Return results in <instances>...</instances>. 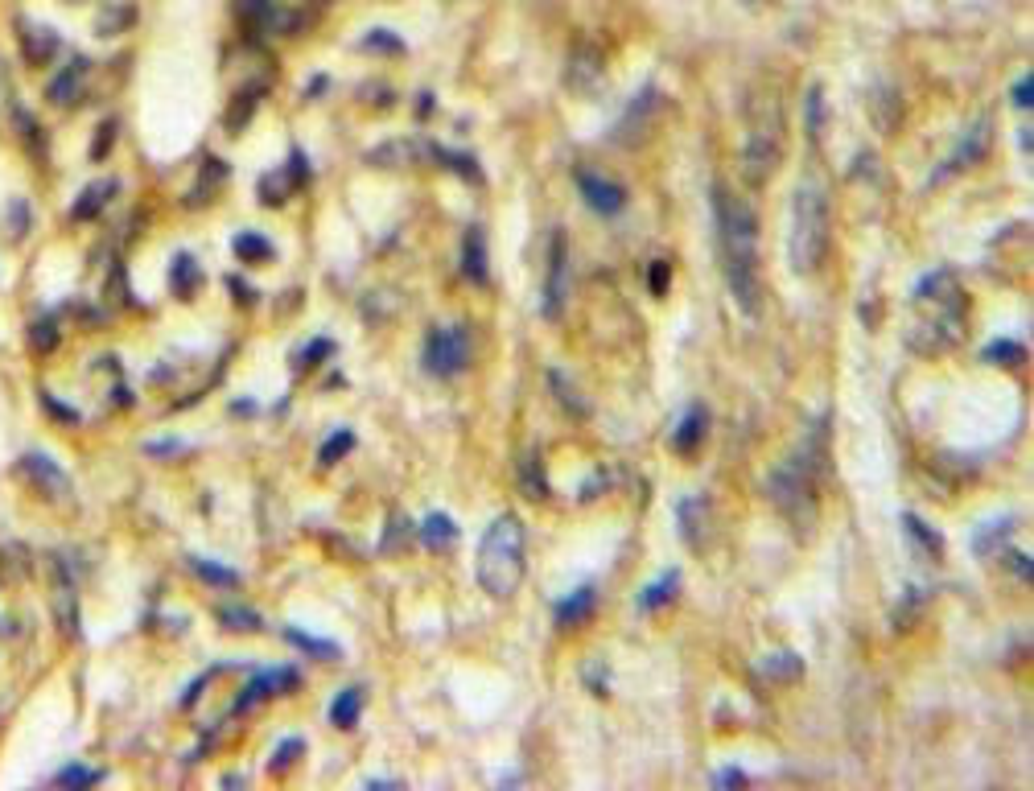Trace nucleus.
Wrapping results in <instances>:
<instances>
[{"mask_svg": "<svg viewBox=\"0 0 1034 791\" xmlns=\"http://www.w3.org/2000/svg\"><path fill=\"white\" fill-rule=\"evenodd\" d=\"M577 186H581L585 202H590L598 215H618V211L627 206V190L618 186V182H606V178H598V174H581Z\"/></svg>", "mask_w": 1034, "mask_h": 791, "instance_id": "nucleus-13", "label": "nucleus"}, {"mask_svg": "<svg viewBox=\"0 0 1034 791\" xmlns=\"http://www.w3.org/2000/svg\"><path fill=\"white\" fill-rule=\"evenodd\" d=\"M915 301L919 305H936V309H960V301H964L960 277L952 268L927 272V277H919V285H915Z\"/></svg>", "mask_w": 1034, "mask_h": 791, "instance_id": "nucleus-11", "label": "nucleus"}, {"mask_svg": "<svg viewBox=\"0 0 1034 791\" xmlns=\"http://www.w3.org/2000/svg\"><path fill=\"white\" fill-rule=\"evenodd\" d=\"M54 50H58V38H54L50 29H38V42H33L29 33H25V58H29L33 66H42V62H46Z\"/></svg>", "mask_w": 1034, "mask_h": 791, "instance_id": "nucleus-33", "label": "nucleus"}, {"mask_svg": "<svg viewBox=\"0 0 1034 791\" xmlns=\"http://www.w3.org/2000/svg\"><path fill=\"white\" fill-rule=\"evenodd\" d=\"M219 623H223L227 631H260V627H264L260 614H256V610H244V606H223V610H219Z\"/></svg>", "mask_w": 1034, "mask_h": 791, "instance_id": "nucleus-30", "label": "nucleus"}, {"mask_svg": "<svg viewBox=\"0 0 1034 791\" xmlns=\"http://www.w3.org/2000/svg\"><path fill=\"white\" fill-rule=\"evenodd\" d=\"M903 524H907V532H911L919 544H927V548H932V553H940V548H944V544H940V536H936L932 528H923V520H919V515H903Z\"/></svg>", "mask_w": 1034, "mask_h": 791, "instance_id": "nucleus-41", "label": "nucleus"}, {"mask_svg": "<svg viewBox=\"0 0 1034 791\" xmlns=\"http://www.w3.org/2000/svg\"><path fill=\"white\" fill-rule=\"evenodd\" d=\"M829 252V186L820 174H804L791 190V215H787V260L791 272L812 277Z\"/></svg>", "mask_w": 1034, "mask_h": 791, "instance_id": "nucleus-3", "label": "nucleus"}, {"mask_svg": "<svg viewBox=\"0 0 1034 791\" xmlns=\"http://www.w3.org/2000/svg\"><path fill=\"white\" fill-rule=\"evenodd\" d=\"M99 779H103V775H99V771H87V767H66V771L54 775L58 787H95Z\"/></svg>", "mask_w": 1034, "mask_h": 791, "instance_id": "nucleus-35", "label": "nucleus"}, {"mask_svg": "<svg viewBox=\"0 0 1034 791\" xmlns=\"http://www.w3.org/2000/svg\"><path fill=\"white\" fill-rule=\"evenodd\" d=\"M470 363V334L466 326H433L425 334V371L437 380H450Z\"/></svg>", "mask_w": 1034, "mask_h": 791, "instance_id": "nucleus-6", "label": "nucleus"}, {"mask_svg": "<svg viewBox=\"0 0 1034 791\" xmlns=\"http://www.w3.org/2000/svg\"><path fill=\"white\" fill-rule=\"evenodd\" d=\"M1014 524V515H1006V520H997V524H985V532H977V540H973V548H977V557H989V548L997 553V548L1006 544V536L1014 532L1010 528Z\"/></svg>", "mask_w": 1034, "mask_h": 791, "instance_id": "nucleus-28", "label": "nucleus"}, {"mask_svg": "<svg viewBox=\"0 0 1034 791\" xmlns=\"http://www.w3.org/2000/svg\"><path fill=\"white\" fill-rule=\"evenodd\" d=\"M235 256L244 264H256V260L272 256V244H268V239H260V235H252V231H244V235H235Z\"/></svg>", "mask_w": 1034, "mask_h": 791, "instance_id": "nucleus-29", "label": "nucleus"}, {"mask_svg": "<svg viewBox=\"0 0 1034 791\" xmlns=\"http://www.w3.org/2000/svg\"><path fill=\"white\" fill-rule=\"evenodd\" d=\"M21 474L33 483V491H38L42 499H50V503H62V499H71V474H66L50 454H25L21 458Z\"/></svg>", "mask_w": 1034, "mask_h": 791, "instance_id": "nucleus-9", "label": "nucleus"}, {"mask_svg": "<svg viewBox=\"0 0 1034 791\" xmlns=\"http://www.w3.org/2000/svg\"><path fill=\"white\" fill-rule=\"evenodd\" d=\"M713 215H717V248H721V272L734 305L746 318H758L763 309V281H758V219L754 206L730 190L713 186Z\"/></svg>", "mask_w": 1034, "mask_h": 791, "instance_id": "nucleus-1", "label": "nucleus"}, {"mask_svg": "<svg viewBox=\"0 0 1034 791\" xmlns=\"http://www.w3.org/2000/svg\"><path fill=\"white\" fill-rule=\"evenodd\" d=\"M421 153H425V145H421V141H404V145H400V141H392V145H384V149H375L367 161H371V165H400V161L408 165V161H417Z\"/></svg>", "mask_w": 1034, "mask_h": 791, "instance_id": "nucleus-26", "label": "nucleus"}, {"mask_svg": "<svg viewBox=\"0 0 1034 791\" xmlns=\"http://www.w3.org/2000/svg\"><path fill=\"white\" fill-rule=\"evenodd\" d=\"M668 277H672V272H668V264H664V260H656V264H651V293H656V297H664V289H668Z\"/></svg>", "mask_w": 1034, "mask_h": 791, "instance_id": "nucleus-46", "label": "nucleus"}, {"mask_svg": "<svg viewBox=\"0 0 1034 791\" xmlns=\"http://www.w3.org/2000/svg\"><path fill=\"white\" fill-rule=\"evenodd\" d=\"M256 95H260V87H252V91H244V95H239V112H235V108H231V112H227V128H231V132H235V128H244V124H248V116H252V112H256Z\"/></svg>", "mask_w": 1034, "mask_h": 791, "instance_id": "nucleus-37", "label": "nucleus"}, {"mask_svg": "<svg viewBox=\"0 0 1034 791\" xmlns=\"http://www.w3.org/2000/svg\"><path fill=\"white\" fill-rule=\"evenodd\" d=\"M112 141H116V120H108V124H99V136H95V145H91V157L99 161L103 153L112 149Z\"/></svg>", "mask_w": 1034, "mask_h": 791, "instance_id": "nucleus-44", "label": "nucleus"}, {"mask_svg": "<svg viewBox=\"0 0 1034 791\" xmlns=\"http://www.w3.org/2000/svg\"><path fill=\"white\" fill-rule=\"evenodd\" d=\"M520 487H524V495H528V499H544V495H548V483H544V462H540V454H536V450L520 462Z\"/></svg>", "mask_w": 1034, "mask_h": 791, "instance_id": "nucleus-25", "label": "nucleus"}, {"mask_svg": "<svg viewBox=\"0 0 1034 791\" xmlns=\"http://www.w3.org/2000/svg\"><path fill=\"white\" fill-rule=\"evenodd\" d=\"M565 83L577 91V95H594V91H602V54L594 50V46H577L573 50V58H569V66H565Z\"/></svg>", "mask_w": 1034, "mask_h": 791, "instance_id": "nucleus-12", "label": "nucleus"}, {"mask_svg": "<svg viewBox=\"0 0 1034 791\" xmlns=\"http://www.w3.org/2000/svg\"><path fill=\"white\" fill-rule=\"evenodd\" d=\"M656 116H660V91H656V87H643V91L631 99V108L623 112V120L614 124V141H618V145H639V141H647V132H651V124H656Z\"/></svg>", "mask_w": 1034, "mask_h": 791, "instance_id": "nucleus-8", "label": "nucleus"}, {"mask_svg": "<svg viewBox=\"0 0 1034 791\" xmlns=\"http://www.w3.org/2000/svg\"><path fill=\"white\" fill-rule=\"evenodd\" d=\"M709 532V499L705 495H688L680 503V536L688 548H701Z\"/></svg>", "mask_w": 1034, "mask_h": 791, "instance_id": "nucleus-16", "label": "nucleus"}, {"mask_svg": "<svg viewBox=\"0 0 1034 791\" xmlns=\"http://www.w3.org/2000/svg\"><path fill=\"white\" fill-rule=\"evenodd\" d=\"M363 50H392V54H400L404 46H400V38H392L388 29H375V33H367V38L359 42Z\"/></svg>", "mask_w": 1034, "mask_h": 791, "instance_id": "nucleus-43", "label": "nucleus"}, {"mask_svg": "<svg viewBox=\"0 0 1034 791\" xmlns=\"http://www.w3.org/2000/svg\"><path fill=\"white\" fill-rule=\"evenodd\" d=\"M116 190H120V182H116V178L87 186V190H83V198L71 206V219H75V223H87V219H95V215L103 211V206H108V198H112Z\"/></svg>", "mask_w": 1034, "mask_h": 791, "instance_id": "nucleus-20", "label": "nucleus"}, {"mask_svg": "<svg viewBox=\"0 0 1034 791\" xmlns=\"http://www.w3.org/2000/svg\"><path fill=\"white\" fill-rule=\"evenodd\" d=\"M981 153H985V120H981L973 132H964V145L956 149V157L948 161V169H969Z\"/></svg>", "mask_w": 1034, "mask_h": 791, "instance_id": "nucleus-27", "label": "nucleus"}, {"mask_svg": "<svg viewBox=\"0 0 1034 791\" xmlns=\"http://www.w3.org/2000/svg\"><path fill=\"white\" fill-rule=\"evenodd\" d=\"M169 281H174V293L186 301V297H194V289L202 285V272H198V264H194L190 256H178L174 268H169Z\"/></svg>", "mask_w": 1034, "mask_h": 791, "instance_id": "nucleus-23", "label": "nucleus"}, {"mask_svg": "<svg viewBox=\"0 0 1034 791\" xmlns=\"http://www.w3.org/2000/svg\"><path fill=\"white\" fill-rule=\"evenodd\" d=\"M808 128H812V136H816V128H820V87L808 91Z\"/></svg>", "mask_w": 1034, "mask_h": 791, "instance_id": "nucleus-48", "label": "nucleus"}, {"mask_svg": "<svg viewBox=\"0 0 1034 791\" xmlns=\"http://www.w3.org/2000/svg\"><path fill=\"white\" fill-rule=\"evenodd\" d=\"M29 342H33V351H38V355H50V351L58 347V326H54L50 318L33 322V326H29Z\"/></svg>", "mask_w": 1034, "mask_h": 791, "instance_id": "nucleus-34", "label": "nucleus"}, {"mask_svg": "<svg viewBox=\"0 0 1034 791\" xmlns=\"http://www.w3.org/2000/svg\"><path fill=\"white\" fill-rule=\"evenodd\" d=\"M462 277L470 285H487V235H482V227H466V239H462Z\"/></svg>", "mask_w": 1034, "mask_h": 791, "instance_id": "nucleus-17", "label": "nucleus"}, {"mask_svg": "<svg viewBox=\"0 0 1034 791\" xmlns=\"http://www.w3.org/2000/svg\"><path fill=\"white\" fill-rule=\"evenodd\" d=\"M1014 561H1018V565H1014V569H1018V577H1026V581H1030V557H1014Z\"/></svg>", "mask_w": 1034, "mask_h": 791, "instance_id": "nucleus-51", "label": "nucleus"}, {"mask_svg": "<svg viewBox=\"0 0 1034 791\" xmlns=\"http://www.w3.org/2000/svg\"><path fill=\"white\" fill-rule=\"evenodd\" d=\"M824 433H829V421H816L808 429V437L791 450L767 478V495L779 507V515L787 524L808 528L816 520V487L824 478V462H829V450H824Z\"/></svg>", "mask_w": 1034, "mask_h": 791, "instance_id": "nucleus-2", "label": "nucleus"}, {"mask_svg": "<svg viewBox=\"0 0 1034 791\" xmlns=\"http://www.w3.org/2000/svg\"><path fill=\"white\" fill-rule=\"evenodd\" d=\"M305 750V742L301 738H289V742H281V750H277V759H272V775H285L289 767H293V759Z\"/></svg>", "mask_w": 1034, "mask_h": 791, "instance_id": "nucleus-40", "label": "nucleus"}, {"mask_svg": "<svg viewBox=\"0 0 1034 791\" xmlns=\"http://www.w3.org/2000/svg\"><path fill=\"white\" fill-rule=\"evenodd\" d=\"M478 586L491 598H511L528 573V532L520 515L503 511L478 540Z\"/></svg>", "mask_w": 1034, "mask_h": 791, "instance_id": "nucleus-4", "label": "nucleus"}, {"mask_svg": "<svg viewBox=\"0 0 1034 791\" xmlns=\"http://www.w3.org/2000/svg\"><path fill=\"white\" fill-rule=\"evenodd\" d=\"M713 783H717V787H738V783H746V775H742V771H717Z\"/></svg>", "mask_w": 1034, "mask_h": 791, "instance_id": "nucleus-50", "label": "nucleus"}, {"mask_svg": "<svg viewBox=\"0 0 1034 791\" xmlns=\"http://www.w3.org/2000/svg\"><path fill=\"white\" fill-rule=\"evenodd\" d=\"M289 186H293V178H285V174H272V178H264V182H260V202L281 206V202H285V194H289Z\"/></svg>", "mask_w": 1034, "mask_h": 791, "instance_id": "nucleus-36", "label": "nucleus"}, {"mask_svg": "<svg viewBox=\"0 0 1034 791\" xmlns=\"http://www.w3.org/2000/svg\"><path fill=\"white\" fill-rule=\"evenodd\" d=\"M594 606H598V590L594 586H581V590H573L561 606H557V627L565 631V627H577V623H585V618L594 614Z\"/></svg>", "mask_w": 1034, "mask_h": 791, "instance_id": "nucleus-19", "label": "nucleus"}, {"mask_svg": "<svg viewBox=\"0 0 1034 791\" xmlns=\"http://www.w3.org/2000/svg\"><path fill=\"white\" fill-rule=\"evenodd\" d=\"M190 569L202 577V581H211V586H239V573L235 569H223V565H215V561H202V557H194L190 561Z\"/></svg>", "mask_w": 1034, "mask_h": 791, "instance_id": "nucleus-31", "label": "nucleus"}, {"mask_svg": "<svg viewBox=\"0 0 1034 791\" xmlns=\"http://www.w3.org/2000/svg\"><path fill=\"white\" fill-rule=\"evenodd\" d=\"M50 590H54V614H58L62 635H79V594H75V581L58 557L50 561Z\"/></svg>", "mask_w": 1034, "mask_h": 791, "instance_id": "nucleus-10", "label": "nucleus"}, {"mask_svg": "<svg viewBox=\"0 0 1034 791\" xmlns=\"http://www.w3.org/2000/svg\"><path fill=\"white\" fill-rule=\"evenodd\" d=\"M1030 95H1034V79H1030V75H1022V79L1014 83V103H1018V108H1030V103H1034Z\"/></svg>", "mask_w": 1034, "mask_h": 791, "instance_id": "nucleus-47", "label": "nucleus"}, {"mask_svg": "<svg viewBox=\"0 0 1034 791\" xmlns=\"http://www.w3.org/2000/svg\"><path fill=\"white\" fill-rule=\"evenodd\" d=\"M42 404H46V408H50V412H54V417H62V421H71V425H75V421H79V412H75V408H62V404H58V400H54V396H50V392H46V396H42Z\"/></svg>", "mask_w": 1034, "mask_h": 791, "instance_id": "nucleus-49", "label": "nucleus"}, {"mask_svg": "<svg viewBox=\"0 0 1034 791\" xmlns=\"http://www.w3.org/2000/svg\"><path fill=\"white\" fill-rule=\"evenodd\" d=\"M705 429H709V412H705V404H693L680 417V425H676V433H672V450L676 454H693L697 445L705 441Z\"/></svg>", "mask_w": 1034, "mask_h": 791, "instance_id": "nucleus-18", "label": "nucleus"}, {"mask_svg": "<svg viewBox=\"0 0 1034 791\" xmlns=\"http://www.w3.org/2000/svg\"><path fill=\"white\" fill-rule=\"evenodd\" d=\"M421 540H425L429 548H450V544L458 540V528H454V520H450V515L433 511L429 520L421 524Z\"/></svg>", "mask_w": 1034, "mask_h": 791, "instance_id": "nucleus-22", "label": "nucleus"}, {"mask_svg": "<svg viewBox=\"0 0 1034 791\" xmlns=\"http://www.w3.org/2000/svg\"><path fill=\"white\" fill-rule=\"evenodd\" d=\"M783 108L775 95H754L746 112V149H742V174L750 182H767L783 165Z\"/></svg>", "mask_w": 1034, "mask_h": 791, "instance_id": "nucleus-5", "label": "nucleus"}, {"mask_svg": "<svg viewBox=\"0 0 1034 791\" xmlns=\"http://www.w3.org/2000/svg\"><path fill=\"white\" fill-rule=\"evenodd\" d=\"M83 83H87V62H83V58H75L71 66H66V71H58V75L50 79L46 99L54 103V108H66V103H79Z\"/></svg>", "mask_w": 1034, "mask_h": 791, "instance_id": "nucleus-15", "label": "nucleus"}, {"mask_svg": "<svg viewBox=\"0 0 1034 791\" xmlns=\"http://www.w3.org/2000/svg\"><path fill=\"white\" fill-rule=\"evenodd\" d=\"M351 445H355V437H351L347 429H342L338 437H330V441L322 445V462H326V466H334V462H338L342 454H347V450H351Z\"/></svg>", "mask_w": 1034, "mask_h": 791, "instance_id": "nucleus-42", "label": "nucleus"}, {"mask_svg": "<svg viewBox=\"0 0 1034 791\" xmlns=\"http://www.w3.org/2000/svg\"><path fill=\"white\" fill-rule=\"evenodd\" d=\"M285 639L293 643V647H301V651H309L314 660H338V647L334 643H322V639H309V635H301V631H285Z\"/></svg>", "mask_w": 1034, "mask_h": 791, "instance_id": "nucleus-32", "label": "nucleus"}, {"mask_svg": "<svg viewBox=\"0 0 1034 791\" xmlns=\"http://www.w3.org/2000/svg\"><path fill=\"white\" fill-rule=\"evenodd\" d=\"M297 684V672L293 668H277V672H260L248 689H244V697L235 701V709L231 713H248L256 701H264V697H272V693H285V689H293Z\"/></svg>", "mask_w": 1034, "mask_h": 791, "instance_id": "nucleus-14", "label": "nucleus"}, {"mask_svg": "<svg viewBox=\"0 0 1034 791\" xmlns=\"http://www.w3.org/2000/svg\"><path fill=\"white\" fill-rule=\"evenodd\" d=\"M363 713V689H342L330 705V721L338 730H355V721Z\"/></svg>", "mask_w": 1034, "mask_h": 791, "instance_id": "nucleus-21", "label": "nucleus"}, {"mask_svg": "<svg viewBox=\"0 0 1034 791\" xmlns=\"http://www.w3.org/2000/svg\"><path fill=\"white\" fill-rule=\"evenodd\" d=\"M676 586H680V573L676 569H668L664 577H656L651 586L639 594V610H656V606H664L672 594H676Z\"/></svg>", "mask_w": 1034, "mask_h": 791, "instance_id": "nucleus-24", "label": "nucleus"}, {"mask_svg": "<svg viewBox=\"0 0 1034 791\" xmlns=\"http://www.w3.org/2000/svg\"><path fill=\"white\" fill-rule=\"evenodd\" d=\"M548 380H553V388H557V392H561V404H569V408H573V412H577V417H585V412H590V404H585V400H577V392H573V384H569V380H565V375H561V371H553V375H548Z\"/></svg>", "mask_w": 1034, "mask_h": 791, "instance_id": "nucleus-39", "label": "nucleus"}, {"mask_svg": "<svg viewBox=\"0 0 1034 791\" xmlns=\"http://www.w3.org/2000/svg\"><path fill=\"white\" fill-rule=\"evenodd\" d=\"M334 347H330V338H318V342H309L305 347V355H301V367H318V359H326Z\"/></svg>", "mask_w": 1034, "mask_h": 791, "instance_id": "nucleus-45", "label": "nucleus"}, {"mask_svg": "<svg viewBox=\"0 0 1034 791\" xmlns=\"http://www.w3.org/2000/svg\"><path fill=\"white\" fill-rule=\"evenodd\" d=\"M985 359H997V363L1014 367V363H1022V359H1026V351L1018 347V342H989V347H985Z\"/></svg>", "mask_w": 1034, "mask_h": 791, "instance_id": "nucleus-38", "label": "nucleus"}, {"mask_svg": "<svg viewBox=\"0 0 1034 791\" xmlns=\"http://www.w3.org/2000/svg\"><path fill=\"white\" fill-rule=\"evenodd\" d=\"M569 301V244L565 231H553L548 239V281H544V318H561Z\"/></svg>", "mask_w": 1034, "mask_h": 791, "instance_id": "nucleus-7", "label": "nucleus"}]
</instances>
